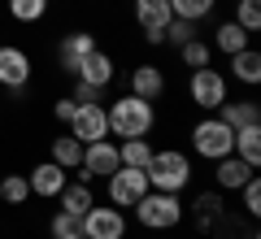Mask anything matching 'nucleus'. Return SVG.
I'll use <instances>...</instances> for the list:
<instances>
[{
	"mask_svg": "<svg viewBox=\"0 0 261 239\" xmlns=\"http://www.w3.org/2000/svg\"><path fill=\"white\" fill-rule=\"evenodd\" d=\"M226 61H231L235 83H244V87H257L261 83V52H257V48H240V52L226 57Z\"/></svg>",
	"mask_w": 261,
	"mask_h": 239,
	"instance_id": "obj_21",
	"label": "nucleus"
},
{
	"mask_svg": "<svg viewBox=\"0 0 261 239\" xmlns=\"http://www.w3.org/2000/svg\"><path fill=\"white\" fill-rule=\"evenodd\" d=\"M105 183H109L105 192H109V204H113V209H130V204L148 192V174H144V170H130V166H118Z\"/></svg>",
	"mask_w": 261,
	"mask_h": 239,
	"instance_id": "obj_8",
	"label": "nucleus"
},
{
	"mask_svg": "<svg viewBox=\"0 0 261 239\" xmlns=\"http://www.w3.org/2000/svg\"><path fill=\"white\" fill-rule=\"evenodd\" d=\"M240 196H244V218L257 222L261 218V183H257V178H248V183L240 187Z\"/></svg>",
	"mask_w": 261,
	"mask_h": 239,
	"instance_id": "obj_32",
	"label": "nucleus"
},
{
	"mask_svg": "<svg viewBox=\"0 0 261 239\" xmlns=\"http://www.w3.org/2000/svg\"><path fill=\"white\" fill-rule=\"evenodd\" d=\"M74 104H105V87H92L83 83V78H74V96H70Z\"/></svg>",
	"mask_w": 261,
	"mask_h": 239,
	"instance_id": "obj_33",
	"label": "nucleus"
},
{
	"mask_svg": "<svg viewBox=\"0 0 261 239\" xmlns=\"http://www.w3.org/2000/svg\"><path fill=\"white\" fill-rule=\"evenodd\" d=\"M118 144H109V139H92V144H83V161H79L74 178H83V183H92V178H109L113 170H118Z\"/></svg>",
	"mask_w": 261,
	"mask_h": 239,
	"instance_id": "obj_7",
	"label": "nucleus"
},
{
	"mask_svg": "<svg viewBox=\"0 0 261 239\" xmlns=\"http://www.w3.org/2000/svg\"><path fill=\"white\" fill-rule=\"evenodd\" d=\"M178 61H183V65H187V70H205V65H209V61H214V48H209V44H205V39L196 35V39H187V44H183V48H178Z\"/></svg>",
	"mask_w": 261,
	"mask_h": 239,
	"instance_id": "obj_26",
	"label": "nucleus"
},
{
	"mask_svg": "<svg viewBox=\"0 0 261 239\" xmlns=\"http://www.w3.org/2000/svg\"><path fill=\"white\" fill-rule=\"evenodd\" d=\"M61 239H83V235H79V230H74V235H61Z\"/></svg>",
	"mask_w": 261,
	"mask_h": 239,
	"instance_id": "obj_36",
	"label": "nucleus"
},
{
	"mask_svg": "<svg viewBox=\"0 0 261 239\" xmlns=\"http://www.w3.org/2000/svg\"><path fill=\"white\" fill-rule=\"evenodd\" d=\"M183 209L192 213V222H196V230H200V235H205V230L214 226V218H218V213L226 209V204H222V192H218V187H214V192H200V196H196L192 204H183Z\"/></svg>",
	"mask_w": 261,
	"mask_h": 239,
	"instance_id": "obj_19",
	"label": "nucleus"
},
{
	"mask_svg": "<svg viewBox=\"0 0 261 239\" xmlns=\"http://www.w3.org/2000/svg\"><path fill=\"white\" fill-rule=\"evenodd\" d=\"M31 70H35V65H31V52L27 48H18V44H0V83L9 87H27L31 83Z\"/></svg>",
	"mask_w": 261,
	"mask_h": 239,
	"instance_id": "obj_12",
	"label": "nucleus"
},
{
	"mask_svg": "<svg viewBox=\"0 0 261 239\" xmlns=\"http://www.w3.org/2000/svg\"><path fill=\"white\" fill-rule=\"evenodd\" d=\"M235 156L248 161V166H261V122L257 126H240L235 130Z\"/></svg>",
	"mask_w": 261,
	"mask_h": 239,
	"instance_id": "obj_24",
	"label": "nucleus"
},
{
	"mask_svg": "<svg viewBox=\"0 0 261 239\" xmlns=\"http://www.w3.org/2000/svg\"><path fill=\"white\" fill-rule=\"evenodd\" d=\"M152 192H174L183 196L187 183H192V156L178 152V148H166V152H152V161L144 166Z\"/></svg>",
	"mask_w": 261,
	"mask_h": 239,
	"instance_id": "obj_3",
	"label": "nucleus"
},
{
	"mask_svg": "<svg viewBox=\"0 0 261 239\" xmlns=\"http://www.w3.org/2000/svg\"><path fill=\"white\" fill-rule=\"evenodd\" d=\"M248 39H252V35L231 18V22H222V26L214 31V44H209V48H214V52H222V57H235L240 48H248Z\"/></svg>",
	"mask_w": 261,
	"mask_h": 239,
	"instance_id": "obj_22",
	"label": "nucleus"
},
{
	"mask_svg": "<svg viewBox=\"0 0 261 239\" xmlns=\"http://www.w3.org/2000/svg\"><path fill=\"white\" fill-rule=\"evenodd\" d=\"M57 200H61V213H70V218H83V213L96 204V196H92V183L74 178V183H65L61 192H57Z\"/></svg>",
	"mask_w": 261,
	"mask_h": 239,
	"instance_id": "obj_20",
	"label": "nucleus"
},
{
	"mask_svg": "<svg viewBox=\"0 0 261 239\" xmlns=\"http://www.w3.org/2000/svg\"><path fill=\"white\" fill-rule=\"evenodd\" d=\"M235 22H240L248 35H257L261 31V0H240V5H235Z\"/></svg>",
	"mask_w": 261,
	"mask_h": 239,
	"instance_id": "obj_31",
	"label": "nucleus"
},
{
	"mask_svg": "<svg viewBox=\"0 0 261 239\" xmlns=\"http://www.w3.org/2000/svg\"><path fill=\"white\" fill-rule=\"evenodd\" d=\"M105 118H109V135L118 139H144L152 126H157V109L152 100H140V96H122V100L105 104Z\"/></svg>",
	"mask_w": 261,
	"mask_h": 239,
	"instance_id": "obj_1",
	"label": "nucleus"
},
{
	"mask_svg": "<svg viewBox=\"0 0 261 239\" xmlns=\"http://www.w3.org/2000/svg\"><path fill=\"white\" fill-rule=\"evenodd\" d=\"M205 235H214V239H257V226H252V218H244V213L222 209Z\"/></svg>",
	"mask_w": 261,
	"mask_h": 239,
	"instance_id": "obj_16",
	"label": "nucleus"
},
{
	"mask_svg": "<svg viewBox=\"0 0 261 239\" xmlns=\"http://www.w3.org/2000/svg\"><path fill=\"white\" fill-rule=\"evenodd\" d=\"M74 78H83V83H92V87H109L113 78H118V65H113V57H109V52H100V48H96V52L87 57L83 65H79Z\"/></svg>",
	"mask_w": 261,
	"mask_h": 239,
	"instance_id": "obj_17",
	"label": "nucleus"
},
{
	"mask_svg": "<svg viewBox=\"0 0 261 239\" xmlns=\"http://www.w3.org/2000/svg\"><path fill=\"white\" fill-rule=\"evenodd\" d=\"M74 109H79V104L70 100V96H65V100H57V104H53V118H57V122H65V126H70V118H74Z\"/></svg>",
	"mask_w": 261,
	"mask_h": 239,
	"instance_id": "obj_35",
	"label": "nucleus"
},
{
	"mask_svg": "<svg viewBox=\"0 0 261 239\" xmlns=\"http://www.w3.org/2000/svg\"><path fill=\"white\" fill-rule=\"evenodd\" d=\"M92 52H96V35H92V31H70V35L57 44V65H61V74L74 78L79 65H83Z\"/></svg>",
	"mask_w": 261,
	"mask_h": 239,
	"instance_id": "obj_10",
	"label": "nucleus"
},
{
	"mask_svg": "<svg viewBox=\"0 0 261 239\" xmlns=\"http://www.w3.org/2000/svg\"><path fill=\"white\" fill-rule=\"evenodd\" d=\"M187 96H192V104H196L200 113H214L218 104L226 100V74L214 70V65L192 70V78H187Z\"/></svg>",
	"mask_w": 261,
	"mask_h": 239,
	"instance_id": "obj_5",
	"label": "nucleus"
},
{
	"mask_svg": "<svg viewBox=\"0 0 261 239\" xmlns=\"http://www.w3.org/2000/svg\"><path fill=\"white\" fill-rule=\"evenodd\" d=\"M70 135H74L79 144L109 139V118H105V104H79L74 118H70Z\"/></svg>",
	"mask_w": 261,
	"mask_h": 239,
	"instance_id": "obj_11",
	"label": "nucleus"
},
{
	"mask_svg": "<svg viewBox=\"0 0 261 239\" xmlns=\"http://www.w3.org/2000/svg\"><path fill=\"white\" fill-rule=\"evenodd\" d=\"M192 148L200 161H222V156L235 152V130L226 126L218 113H209V118H200L192 126Z\"/></svg>",
	"mask_w": 261,
	"mask_h": 239,
	"instance_id": "obj_4",
	"label": "nucleus"
},
{
	"mask_svg": "<svg viewBox=\"0 0 261 239\" xmlns=\"http://www.w3.org/2000/svg\"><path fill=\"white\" fill-rule=\"evenodd\" d=\"M27 183H31V196H39V200H57V192H61L70 178H65V170L57 166V161H39V166L27 174Z\"/></svg>",
	"mask_w": 261,
	"mask_h": 239,
	"instance_id": "obj_14",
	"label": "nucleus"
},
{
	"mask_svg": "<svg viewBox=\"0 0 261 239\" xmlns=\"http://www.w3.org/2000/svg\"><path fill=\"white\" fill-rule=\"evenodd\" d=\"M74 230H79V218H70V213H61V209H57V218H53V239L74 235Z\"/></svg>",
	"mask_w": 261,
	"mask_h": 239,
	"instance_id": "obj_34",
	"label": "nucleus"
},
{
	"mask_svg": "<svg viewBox=\"0 0 261 239\" xmlns=\"http://www.w3.org/2000/svg\"><path fill=\"white\" fill-rule=\"evenodd\" d=\"M48 0H9V18L13 22H44Z\"/></svg>",
	"mask_w": 261,
	"mask_h": 239,
	"instance_id": "obj_29",
	"label": "nucleus"
},
{
	"mask_svg": "<svg viewBox=\"0 0 261 239\" xmlns=\"http://www.w3.org/2000/svg\"><path fill=\"white\" fill-rule=\"evenodd\" d=\"M200 35V22H187V18H170L166 22V44H174V48H183L187 39H196Z\"/></svg>",
	"mask_w": 261,
	"mask_h": 239,
	"instance_id": "obj_30",
	"label": "nucleus"
},
{
	"mask_svg": "<svg viewBox=\"0 0 261 239\" xmlns=\"http://www.w3.org/2000/svg\"><path fill=\"white\" fill-rule=\"evenodd\" d=\"M48 161H57V166H61L65 174H74V170H79V161H83V144H79L74 135L53 139V152H48Z\"/></svg>",
	"mask_w": 261,
	"mask_h": 239,
	"instance_id": "obj_23",
	"label": "nucleus"
},
{
	"mask_svg": "<svg viewBox=\"0 0 261 239\" xmlns=\"http://www.w3.org/2000/svg\"><path fill=\"white\" fill-rule=\"evenodd\" d=\"M214 113H218V118H222L231 130H240V126H257V122H261V104H257V100H222Z\"/></svg>",
	"mask_w": 261,
	"mask_h": 239,
	"instance_id": "obj_18",
	"label": "nucleus"
},
{
	"mask_svg": "<svg viewBox=\"0 0 261 239\" xmlns=\"http://www.w3.org/2000/svg\"><path fill=\"white\" fill-rule=\"evenodd\" d=\"M174 18H187V22H205L209 13L218 9V0H170Z\"/></svg>",
	"mask_w": 261,
	"mask_h": 239,
	"instance_id": "obj_28",
	"label": "nucleus"
},
{
	"mask_svg": "<svg viewBox=\"0 0 261 239\" xmlns=\"http://www.w3.org/2000/svg\"><path fill=\"white\" fill-rule=\"evenodd\" d=\"M130 209H135V222H140L144 230H174L178 222L187 218L183 196H174V192H152V187L130 204Z\"/></svg>",
	"mask_w": 261,
	"mask_h": 239,
	"instance_id": "obj_2",
	"label": "nucleus"
},
{
	"mask_svg": "<svg viewBox=\"0 0 261 239\" xmlns=\"http://www.w3.org/2000/svg\"><path fill=\"white\" fill-rule=\"evenodd\" d=\"M79 235L83 239H122L126 235V213L113 209V204H92L79 218Z\"/></svg>",
	"mask_w": 261,
	"mask_h": 239,
	"instance_id": "obj_6",
	"label": "nucleus"
},
{
	"mask_svg": "<svg viewBox=\"0 0 261 239\" xmlns=\"http://www.w3.org/2000/svg\"><path fill=\"white\" fill-rule=\"evenodd\" d=\"M161 92H166V70H161V65L144 61V65L130 70V96H140V100H157Z\"/></svg>",
	"mask_w": 261,
	"mask_h": 239,
	"instance_id": "obj_15",
	"label": "nucleus"
},
{
	"mask_svg": "<svg viewBox=\"0 0 261 239\" xmlns=\"http://www.w3.org/2000/svg\"><path fill=\"white\" fill-rule=\"evenodd\" d=\"M174 18L170 0H135V22H140L148 44H166V22Z\"/></svg>",
	"mask_w": 261,
	"mask_h": 239,
	"instance_id": "obj_9",
	"label": "nucleus"
},
{
	"mask_svg": "<svg viewBox=\"0 0 261 239\" xmlns=\"http://www.w3.org/2000/svg\"><path fill=\"white\" fill-rule=\"evenodd\" d=\"M0 200L13 204V209H18V204H27V200H31V183H27V174H5V178H0Z\"/></svg>",
	"mask_w": 261,
	"mask_h": 239,
	"instance_id": "obj_27",
	"label": "nucleus"
},
{
	"mask_svg": "<svg viewBox=\"0 0 261 239\" xmlns=\"http://www.w3.org/2000/svg\"><path fill=\"white\" fill-rule=\"evenodd\" d=\"M152 152H157V148H152L148 139H122V144H118V161L130 166V170H144L152 161Z\"/></svg>",
	"mask_w": 261,
	"mask_h": 239,
	"instance_id": "obj_25",
	"label": "nucleus"
},
{
	"mask_svg": "<svg viewBox=\"0 0 261 239\" xmlns=\"http://www.w3.org/2000/svg\"><path fill=\"white\" fill-rule=\"evenodd\" d=\"M248 178H257V166H248V161H240V156H222V161H214V187L218 192H240Z\"/></svg>",
	"mask_w": 261,
	"mask_h": 239,
	"instance_id": "obj_13",
	"label": "nucleus"
}]
</instances>
